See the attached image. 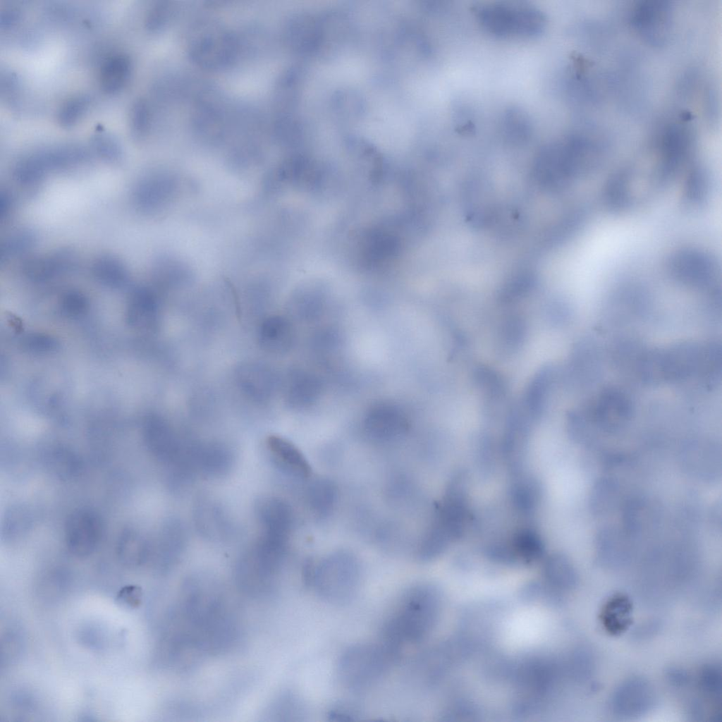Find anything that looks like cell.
Wrapping results in <instances>:
<instances>
[{
  "label": "cell",
  "mask_w": 722,
  "mask_h": 722,
  "mask_svg": "<svg viewBox=\"0 0 722 722\" xmlns=\"http://www.w3.org/2000/svg\"><path fill=\"white\" fill-rule=\"evenodd\" d=\"M439 610L434 587L418 584L406 589L384 618L379 640L400 658L405 647L420 642L431 631Z\"/></svg>",
  "instance_id": "6da1fadb"
},
{
  "label": "cell",
  "mask_w": 722,
  "mask_h": 722,
  "mask_svg": "<svg viewBox=\"0 0 722 722\" xmlns=\"http://www.w3.org/2000/svg\"><path fill=\"white\" fill-rule=\"evenodd\" d=\"M603 155L601 147L592 140L570 135L545 145L538 154L536 168L548 184L562 186L594 171Z\"/></svg>",
  "instance_id": "7a4b0ae2"
},
{
  "label": "cell",
  "mask_w": 722,
  "mask_h": 722,
  "mask_svg": "<svg viewBox=\"0 0 722 722\" xmlns=\"http://www.w3.org/2000/svg\"><path fill=\"white\" fill-rule=\"evenodd\" d=\"M472 11L484 31L501 39L535 37L547 25L540 8L523 1L482 2L473 6Z\"/></svg>",
  "instance_id": "3957f363"
},
{
  "label": "cell",
  "mask_w": 722,
  "mask_h": 722,
  "mask_svg": "<svg viewBox=\"0 0 722 722\" xmlns=\"http://www.w3.org/2000/svg\"><path fill=\"white\" fill-rule=\"evenodd\" d=\"M400 657L380 640L348 647L339 657L337 676L345 688L359 691L377 683Z\"/></svg>",
  "instance_id": "277c9868"
},
{
  "label": "cell",
  "mask_w": 722,
  "mask_h": 722,
  "mask_svg": "<svg viewBox=\"0 0 722 722\" xmlns=\"http://www.w3.org/2000/svg\"><path fill=\"white\" fill-rule=\"evenodd\" d=\"M186 50L190 61L207 71H220L237 59L240 44L236 35L219 23L200 20L190 30Z\"/></svg>",
  "instance_id": "5b68a950"
},
{
  "label": "cell",
  "mask_w": 722,
  "mask_h": 722,
  "mask_svg": "<svg viewBox=\"0 0 722 722\" xmlns=\"http://www.w3.org/2000/svg\"><path fill=\"white\" fill-rule=\"evenodd\" d=\"M360 583L359 564L352 555L337 552L315 563L310 587L324 601L336 605L350 602Z\"/></svg>",
  "instance_id": "8992f818"
},
{
  "label": "cell",
  "mask_w": 722,
  "mask_h": 722,
  "mask_svg": "<svg viewBox=\"0 0 722 722\" xmlns=\"http://www.w3.org/2000/svg\"><path fill=\"white\" fill-rule=\"evenodd\" d=\"M666 271L676 281L698 288L714 287L718 267L715 259L704 251L681 249L667 259Z\"/></svg>",
  "instance_id": "52a82bcc"
},
{
  "label": "cell",
  "mask_w": 722,
  "mask_h": 722,
  "mask_svg": "<svg viewBox=\"0 0 722 722\" xmlns=\"http://www.w3.org/2000/svg\"><path fill=\"white\" fill-rule=\"evenodd\" d=\"M630 18L635 31L647 44L661 47L670 39L673 24V7L670 1H639L632 9Z\"/></svg>",
  "instance_id": "ba28073f"
},
{
  "label": "cell",
  "mask_w": 722,
  "mask_h": 722,
  "mask_svg": "<svg viewBox=\"0 0 722 722\" xmlns=\"http://www.w3.org/2000/svg\"><path fill=\"white\" fill-rule=\"evenodd\" d=\"M65 532L69 551L78 557L87 556L94 551L101 539V518L94 510L79 508L68 516Z\"/></svg>",
  "instance_id": "9c48e42d"
},
{
  "label": "cell",
  "mask_w": 722,
  "mask_h": 722,
  "mask_svg": "<svg viewBox=\"0 0 722 722\" xmlns=\"http://www.w3.org/2000/svg\"><path fill=\"white\" fill-rule=\"evenodd\" d=\"M655 692L645 679L634 677L623 682L614 690L611 699L612 711L621 717L644 714L654 705Z\"/></svg>",
  "instance_id": "30bf717a"
},
{
  "label": "cell",
  "mask_w": 722,
  "mask_h": 722,
  "mask_svg": "<svg viewBox=\"0 0 722 722\" xmlns=\"http://www.w3.org/2000/svg\"><path fill=\"white\" fill-rule=\"evenodd\" d=\"M680 461L684 471L704 482L716 481L721 475V451L714 443L692 441L683 445Z\"/></svg>",
  "instance_id": "8fae6325"
},
{
  "label": "cell",
  "mask_w": 722,
  "mask_h": 722,
  "mask_svg": "<svg viewBox=\"0 0 722 722\" xmlns=\"http://www.w3.org/2000/svg\"><path fill=\"white\" fill-rule=\"evenodd\" d=\"M191 122L195 132L209 141L220 140L226 133L224 106L212 94L200 93L194 99Z\"/></svg>",
  "instance_id": "7c38bea8"
},
{
  "label": "cell",
  "mask_w": 722,
  "mask_h": 722,
  "mask_svg": "<svg viewBox=\"0 0 722 722\" xmlns=\"http://www.w3.org/2000/svg\"><path fill=\"white\" fill-rule=\"evenodd\" d=\"M467 479L463 472L456 474L450 481L436 519L451 539L462 533L467 514Z\"/></svg>",
  "instance_id": "4fadbf2b"
},
{
  "label": "cell",
  "mask_w": 722,
  "mask_h": 722,
  "mask_svg": "<svg viewBox=\"0 0 722 722\" xmlns=\"http://www.w3.org/2000/svg\"><path fill=\"white\" fill-rule=\"evenodd\" d=\"M631 537L623 529L605 527L601 529L595 538V552L597 561L608 568L625 565L631 557Z\"/></svg>",
  "instance_id": "5bb4252c"
},
{
  "label": "cell",
  "mask_w": 722,
  "mask_h": 722,
  "mask_svg": "<svg viewBox=\"0 0 722 722\" xmlns=\"http://www.w3.org/2000/svg\"><path fill=\"white\" fill-rule=\"evenodd\" d=\"M267 446L274 463L286 473L298 478L311 475L310 465L300 449L288 439L271 435Z\"/></svg>",
  "instance_id": "9a60e30c"
},
{
  "label": "cell",
  "mask_w": 722,
  "mask_h": 722,
  "mask_svg": "<svg viewBox=\"0 0 722 722\" xmlns=\"http://www.w3.org/2000/svg\"><path fill=\"white\" fill-rule=\"evenodd\" d=\"M632 606L630 599L624 594H616L604 604L600 614L604 628L611 635H619L630 627L632 623Z\"/></svg>",
  "instance_id": "2e32d148"
},
{
  "label": "cell",
  "mask_w": 722,
  "mask_h": 722,
  "mask_svg": "<svg viewBox=\"0 0 722 722\" xmlns=\"http://www.w3.org/2000/svg\"><path fill=\"white\" fill-rule=\"evenodd\" d=\"M620 496V487L616 479L603 476L597 479L589 493V508L595 516H604L610 513L617 506Z\"/></svg>",
  "instance_id": "e0dca14e"
},
{
  "label": "cell",
  "mask_w": 722,
  "mask_h": 722,
  "mask_svg": "<svg viewBox=\"0 0 722 722\" xmlns=\"http://www.w3.org/2000/svg\"><path fill=\"white\" fill-rule=\"evenodd\" d=\"M501 131L505 139L513 144H522L531 137L533 126L529 114L520 107L507 109L501 118Z\"/></svg>",
  "instance_id": "ac0fdd59"
},
{
  "label": "cell",
  "mask_w": 722,
  "mask_h": 722,
  "mask_svg": "<svg viewBox=\"0 0 722 722\" xmlns=\"http://www.w3.org/2000/svg\"><path fill=\"white\" fill-rule=\"evenodd\" d=\"M131 69L129 58L123 54H115L108 58L101 69L102 88L107 93L118 92L128 82Z\"/></svg>",
  "instance_id": "d6986e66"
},
{
  "label": "cell",
  "mask_w": 722,
  "mask_h": 722,
  "mask_svg": "<svg viewBox=\"0 0 722 722\" xmlns=\"http://www.w3.org/2000/svg\"><path fill=\"white\" fill-rule=\"evenodd\" d=\"M307 496L311 510L317 516L324 518L331 513L336 505L337 487L329 479L319 478L310 484Z\"/></svg>",
  "instance_id": "ffe728a7"
},
{
  "label": "cell",
  "mask_w": 722,
  "mask_h": 722,
  "mask_svg": "<svg viewBox=\"0 0 722 722\" xmlns=\"http://www.w3.org/2000/svg\"><path fill=\"white\" fill-rule=\"evenodd\" d=\"M544 575L552 585L562 589H570L577 582L575 567L569 558L561 553H554L546 559Z\"/></svg>",
  "instance_id": "44dd1931"
},
{
  "label": "cell",
  "mask_w": 722,
  "mask_h": 722,
  "mask_svg": "<svg viewBox=\"0 0 722 722\" xmlns=\"http://www.w3.org/2000/svg\"><path fill=\"white\" fill-rule=\"evenodd\" d=\"M551 379V371L545 368L538 373L529 386L524 402L525 413L530 420L538 418L546 401Z\"/></svg>",
  "instance_id": "7402d4cb"
},
{
  "label": "cell",
  "mask_w": 722,
  "mask_h": 722,
  "mask_svg": "<svg viewBox=\"0 0 722 722\" xmlns=\"http://www.w3.org/2000/svg\"><path fill=\"white\" fill-rule=\"evenodd\" d=\"M511 494L514 505L522 512H530L537 506L542 495L538 481L529 476L519 477L513 484Z\"/></svg>",
  "instance_id": "603a6c76"
},
{
  "label": "cell",
  "mask_w": 722,
  "mask_h": 722,
  "mask_svg": "<svg viewBox=\"0 0 722 722\" xmlns=\"http://www.w3.org/2000/svg\"><path fill=\"white\" fill-rule=\"evenodd\" d=\"M645 499L632 498L625 502L623 510V529L631 537L640 534L649 518V506Z\"/></svg>",
  "instance_id": "cb8c5ba5"
},
{
  "label": "cell",
  "mask_w": 722,
  "mask_h": 722,
  "mask_svg": "<svg viewBox=\"0 0 722 722\" xmlns=\"http://www.w3.org/2000/svg\"><path fill=\"white\" fill-rule=\"evenodd\" d=\"M92 271L98 280L111 286H118L128 280L127 269L123 264L111 256L98 257L92 264Z\"/></svg>",
  "instance_id": "d4e9b609"
},
{
  "label": "cell",
  "mask_w": 722,
  "mask_h": 722,
  "mask_svg": "<svg viewBox=\"0 0 722 722\" xmlns=\"http://www.w3.org/2000/svg\"><path fill=\"white\" fill-rule=\"evenodd\" d=\"M698 688L707 699L717 709L721 710V672L716 664H707L699 671L697 676Z\"/></svg>",
  "instance_id": "484cf974"
},
{
  "label": "cell",
  "mask_w": 722,
  "mask_h": 722,
  "mask_svg": "<svg viewBox=\"0 0 722 722\" xmlns=\"http://www.w3.org/2000/svg\"><path fill=\"white\" fill-rule=\"evenodd\" d=\"M451 539L449 534L436 519L420 544L418 556L424 561L434 558L446 549Z\"/></svg>",
  "instance_id": "4316f807"
},
{
  "label": "cell",
  "mask_w": 722,
  "mask_h": 722,
  "mask_svg": "<svg viewBox=\"0 0 722 722\" xmlns=\"http://www.w3.org/2000/svg\"><path fill=\"white\" fill-rule=\"evenodd\" d=\"M511 546L516 556L530 561L541 557L544 549L542 539L531 529H523L516 533Z\"/></svg>",
  "instance_id": "83f0119b"
},
{
  "label": "cell",
  "mask_w": 722,
  "mask_h": 722,
  "mask_svg": "<svg viewBox=\"0 0 722 722\" xmlns=\"http://www.w3.org/2000/svg\"><path fill=\"white\" fill-rule=\"evenodd\" d=\"M145 553L144 544L138 534L131 531L123 533L118 544V555L123 563L138 565L143 561Z\"/></svg>",
  "instance_id": "f1b7e54d"
},
{
  "label": "cell",
  "mask_w": 722,
  "mask_h": 722,
  "mask_svg": "<svg viewBox=\"0 0 722 722\" xmlns=\"http://www.w3.org/2000/svg\"><path fill=\"white\" fill-rule=\"evenodd\" d=\"M405 424L400 419L388 416L373 417L367 423V430L373 437L387 440L404 432Z\"/></svg>",
  "instance_id": "f546056e"
},
{
  "label": "cell",
  "mask_w": 722,
  "mask_h": 722,
  "mask_svg": "<svg viewBox=\"0 0 722 722\" xmlns=\"http://www.w3.org/2000/svg\"><path fill=\"white\" fill-rule=\"evenodd\" d=\"M499 333L498 349L508 354L520 345L525 334V324L520 317H513L503 324Z\"/></svg>",
  "instance_id": "4dcf8cb0"
},
{
  "label": "cell",
  "mask_w": 722,
  "mask_h": 722,
  "mask_svg": "<svg viewBox=\"0 0 722 722\" xmlns=\"http://www.w3.org/2000/svg\"><path fill=\"white\" fill-rule=\"evenodd\" d=\"M176 11L170 1H157L149 9L146 17V27L155 32L163 29L171 21Z\"/></svg>",
  "instance_id": "1f68e13d"
},
{
  "label": "cell",
  "mask_w": 722,
  "mask_h": 722,
  "mask_svg": "<svg viewBox=\"0 0 722 722\" xmlns=\"http://www.w3.org/2000/svg\"><path fill=\"white\" fill-rule=\"evenodd\" d=\"M89 103V98L84 95L68 99L59 111L58 120L60 124L68 127L75 123L87 111Z\"/></svg>",
  "instance_id": "d6a6232c"
},
{
  "label": "cell",
  "mask_w": 722,
  "mask_h": 722,
  "mask_svg": "<svg viewBox=\"0 0 722 722\" xmlns=\"http://www.w3.org/2000/svg\"><path fill=\"white\" fill-rule=\"evenodd\" d=\"M150 112L147 104L142 99L134 102L130 111V128L137 138L144 136L149 129Z\"/></svg>",
  "instance_id": "836d02e7"
},
{
  "label": "cell",
  "mask_w": 722,
  "mask_h": 722,
  "mask_svg": "<svg viewBox=\"0 0 722 722\" xmlns=\"http://www.w3.org/2000/svg\"><path fill=\"white\" fill-rule=\"evenodd\" d=\"M92 145L99 156L109 161H117L122 156L121 149L117 142L106 133L94 136Z\"/></svg>",
  "instance_id": "e575fe53"
},
{
  "label": "cell",
  "mask_w": 722,
  "mask_h": 722,
  "mask_svg": "<svg viewBox=\"0 0 722 722\" xmlns=\"http://www.w3.org/2000/svg\"><path fill=\"white\" fill-rule=\"evenodd\" d=\"M361 716L357 705L348 701H340L332 704L327 711L326 717L331 721H356Z\"/></svg>",
  "instance_id": "d590c367"
},
{
  "label": "cell",
  "mask_w": 722,
  "mask_h": 722,
  "mask_svg": "<svg viewBox=\"0 0 722 722\" xmlns=\"http://www.w3.org/2000/svg\"><path fill=\"white\" fill-rule=\"evenodd\" d=\"M685 197L690 202L699 201L705 192L706 180L702 172L698 170L692 171L686 183Z\"/></svg>",
  "instance_id": "8d00e7d4"
},
{
  "label": "cell",
  "mask_w": 722,
  "mask_h": 722,
  "mask_svg": "<svg viewBox=\"0 0 722 722\" xmlns=\"http://www.w3.org/2000/svg\"><path fill=\"white\" fill-rule=\"evenodd\" d=\"M142 590L137 585H127L123 587L117 594V600L130 608L137 607L142 602Z\"/></svg>",
  "instance_id": "74e56055"
},
{
  "label": "cell",
  "mask_w": 722,
  "mask_h": 722,
  "mask_svg": "<svg viewBox=\"0 0 722 722\" xmlns=\"http://www.w3.org/2000/svg\"><path fill=\"white\" fill-rule=\"evenodd\" d=\"M32 242V236L31 235L23 233H20L13 237L6 243L4 252L6 253V256L20 252L30 247Z\"/></svg>",
  "instance_id": "f35d334b"
},
{
  "label": "cell",
  "mask_w": 722,
  "mask_h": 722,
  "mask_svg": "<svg viewBox=\"0 0 722 722\" xmlns=\"http://www.w3.org/2000/svg\"><path fill=\"white\" fill-rule=\"evenodd\" d=\"M18 16L19 14L16 10L12 8L6 10L4 13H1V23L5 26L11 25L18 20Z\"/></svg>",
  "instance_id": "ab89813d"
},
{
  "label": "cell",
  "mask_w": 722,
  "mask_h": 722,
  "mask_svg": "<svg viewBox=\"0 0 722 722\" xmlns=\"http://www.w3.org/2000/svg\"><path fill=\"white\" fill-rule=\"evenodd\" d=\"M721 503H719L715 504L714 506L713 507L712 510H711V515H710L711 520H712V522L714 523V524H716V526L718 525L719 527L721 526Z\"/></svg>",
  "instance_id": "60d3db41"
}]
</instances>
